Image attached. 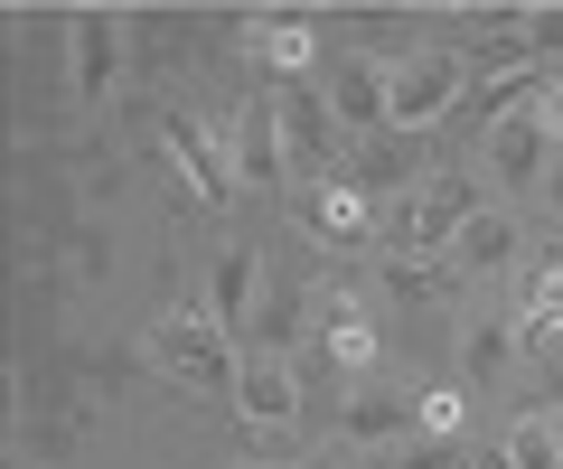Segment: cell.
<instances>
[{
	"label": "cell",
	"mask_w": 563,
	"mask_h": 469,
	"mask_svg": "<svg viewBox=\"0 0 563 469\" xmlns=\"http://www.w3.org/2000/svg\"><path fill=\"white\" fill-rule=\"evenodd\" d=\"M113 66H122V20L113 10H85L66 29V76H76V103H103L113 94Z\"/></svg>",
	"instance_id": "cell-15"
},
{
	"label": "cell",
	"mask_w": 563,
	"mask_h": 469,
	"mask_svg": "<svg viewBox=\"0 0 563 469\" xmlns=\"http://www.w3.org/2000/svg\"><path fill=\"white\" fill-rule=\"evenodd\" d=\"M461 291L451 254H376V301L385 310H442Z\"/></svg>",
	"instance_id": "cell-14"
},
{
	"label": "cell",
	"mask_w": 563,
	"mask_h": 469,
	"mask_svg": "<svg viewBox=\"0 0 563 469\" xmlns=\"http://www.w3.org/2000/svg\"><path fill=\"white\" fill-rule=\"evenodd\" d=\"M404 432H413V386H395V376H366L339 404V450H385Z\"/></svg>",
	"instance_id": "cell-11"
},
{
	"label": "cell",
	"mask_w": 563,
	"mask_h": 469,
	"mask_svg": "<svg viewBox=\"0 0 563 469\" xmlns=\"http://www.w3.org/2000/svg\"><path fill=\"white\" fill-rule=\"evenodd\" d=\"M310 469H366V460H357V450H339V442H329V450H320Z\"/></svg>",
	"instance_id": "cell-28"
},
{
	"label": "cell",
	"mask_w": 563,
	"mask_h": 469,
	"mask_svg": "<svg viewBox=\"0 0 563 469\" xmlns=\"http://www.w3.org/2000/svg\"><path fill=\"white\" fill-rule=\"evenodd\" d=\"M366 469H470L461 460V442H422V432H404V442H385V450H357Z\"/></svg>",
	"instance_id": "cell-23"
},
{
	"label": "cell",
	"mask_w": 563,
	"mask_h": 469,
	"mask_svg": "<svg viewBox=\"0 0 563 469\" xmlns=\"http://www.w3.org/2000/svg\"><path fill=\"white\" fill-rule=\"evenodd\" d=\"M339 179L357 188L366 206H395V198H413L422 179H432V160H422V132H376V142H357L339 160Z\"/></svg>",
	"instance_id": "cell-8"
},
{
	"label": "cell",
	"mask_w": 563,
	"mask_h": 469,
	"mask_svg": "<svg viewBox=\"0 0 563 469\" xmlns=\"http://www.w3.org/2000/svg\"><path fill=\"white\" fill-rule=\"evenodd\" d=\"M291 225H301L310 245H376V206H366L347 179H310V188H291Z\"/></svg>",
	"instance_id": "cell-10"
},
{
	"label": "cell",
	"mask_w": 563,
	"mask_h": 469,
	"mask_svg": "<svg viewBox=\"0 0 563 469\" xmlns=\"http://www.w3.org/2000/svg\"><path fill=\"white\" fill-rule=\"evenodd\" d=\"M526 57H563V10H526Z\"/></svg>",
	"instance_id": "cell-25"
},
{
	"label": "cell",
	"mask_w": 563,
	"mask_h": 469,
	"mask_svg": "<svg viewBox=\"0 0 563 469\" xmlns=\"http://www.w3.org/2000/svg\"><path fill=\"white\" fill-rule=\"evenodd\" d=\"M413 432L422 442H461V386H413Z\"/></svg>",
	"instance_id": "cell-24"
},
{
	"label": "cell",
	"mask_w": 563,
	"mask_h": 469,
	"mask_svg": "<svg viewBox=\"0 0 563 469\" xmlns=\"http://www.w3.org/2000/svg\"><path fill=\"white\" fill-rule=\"evenodd\" d=\"M235 413H244L254 432H291V423H301V367H291V357H244Z\"/></svg>",
	"instance_id": "cell-12"
},
{
	"label": "cell",
	"mask_w": 563,
	"mask_h": 469,
	"mask_svg": "<svg viewBox=\"0 0 563 469\" xmlns=\"http://www.w3.org/2000/svg\"><path fill=\"white\" fill-rule=\"evenodd\" d=\"M385 76H395L385 57H339V66L320 76V94H329V123H339V142H347V150H357V142H376V132H395Z\"/></svg>",
	"instance_id": "cell-6"
},
{
	"label": "cell",
	"mask_w": 563,
	"mask_h": 469,
	"mask_svg": "<svg viewBox=\"0 0 563 469\" xmlns=\"http://www.w3.org/2000/svg\"><path fill=\"white\" fill-rule=\"evenodd\" d=\"M536 206H544V225L563 235V150H554V169H544V188H536Z\"/></svg>",
	"instance_id": "cell-26"
},
{
	"label": "cell",
	"mask_w": 563,
	"mask_h": 469,
	"mask_svg": "<svg viewBox=\"0 0 563 469\" xmlns=\"http://www.w3.org/2000/svg\"><path fill=\"white\" fill-rule=\"evenodd\" d=\"M273 113H282V150H291V179H339V123H329V94H320V76H291V85H273Z\"/></svg>",
	"instance_id": "cell-5"
},
{
	"label": "cell",
	"mask_w": 563,
	"mask_h": 469,
	"mask_svg": "<svg viewBox=\"0 0 563 469\" xmlns=\"http://www.w3.org/2000/svg\"><path fill=\"white\" fill-rule=\"evenodd\" d=\"M526 347H563V264L536 272V291H526V320H517Z\"/></svg>",
	"instance_id": "cell-22"
},
{
	"label": "cell",
	"mask_w": 563,
	"mask_h": 469,
	"mask_svg": "<svg viewBox=\"0 0 563 469\" xmlns=\"http://www.w3.org/2000/svg\"><path fill=\"white\" fill-rule=\"evenodd\" d=\"M517 357H526L517 320H470V328H461V386H498Z\"/></svg>",
	"instance_id": "cell-19"
},
{
	"label": "cell",
	"mask_w": 563,
	"mask_h": 469,
	"mask_svg": "<svg viewBox=\"0 0 563 469\" xmlns=\"http://www.w3.org/2000/svg\"><path fill=\"white\" fill-rule=\"evenodd\" d=\"M161 142H169V160L188 169V188H198L207 206H225V198H235V150H217L198 123H188V113H169V123H161Z\"/></svg>",
	"instance_id": "cell-16"
},
{
	"label": "cell",
	"mask_w": 563,
	"mask_h": 469,
	"mask_svg": "<svg viewBox=\"0 0 563 469\" xmlns=\"http://www.w3.org/2000/svg\"><path fill=\"white\" fill-rule=\"evenodd\" d=\"M488 206L479 169H432V179L413 188V198H395L376 216V254H451L461 245V225Z\"/></svg>",
	"instance_id": "cell-2"
},
{
	"label": "cell",
	"mask_w": 563,
	"mask_h": 469,
	"mask_svg": "<svg viewBox=\"0 0 563 469\" xmlns=\"http://www.w3.org/2000/svg\"><path fill=\"white\" fill-rule=\"evenodd\" d=\"M235 179H244V188H282V179H291V150H282V113H273V94H254V103H244V132H235Z\"/></svg>",
	"instance_id": "cell-17"
},
{
	"label": "cell",
	"mask_w": 563,
	"mask_h": 469,
	"mask_svg": "<svg viewBox=\"0 0 563 469\" xmlns=\"http://www.w3.org/2000/svg\"><path fill=\"white\" fill-rule=\"evenodd\" d=\"M470 469H517V460H507V450H488V460H470Z\"/></svg>",
	"instance_id": "cell-29"
},
{
	"label": "cell",
	"mask_w": 563,
	"mask_h": 469,
	"mask_svg": "<svg viewBox=\"0 0 563 469\" xmlns=\"http://www.w3.org/2000/svg\"><path fill=\"white\" fill-rule=\"evenodd\" d=\"M461 94H470V57L461 47H413V57H395V76H385L395 132H432Z\"/></svg>",
	"instance_id": "cell-3"
},
{
	"label": "cell",
	"mask_w": 563,
	"mask_h": 469,
	"mask_svg": "<svg viewBox=\"0 0 563 469\" xmlns=\"http://www.w3.org/2000/svg\"><path fill=\"white\" fill-rule=\"evenodd\" d=\"M498 450H507L517 469H563V413H554V404H526L517 423H507Z\"/></svg>",
	"instance_id": "cell-20"
},
{
	"label": "cell",
	"mask_w": 563,
	"mask_h": 469,
	"mask_svg": "<svg viewBox=\"0 0 563 469\" xmlns=\"http://www.w3.org/2000/svg\"><path fill=\"white\" fill-rule=\"evenodd\" d=\"M517 245H526L517 206H498V198H488L479 216L461 225V245H451V272H461V282H498V272L517 264Z\"/></svg>",
	"instance_id": "cell-13"
},
{
	"label": "cell",
	"mask_w": 563,
	"mask_h": 469,
	"mask_svg": "<svg viewBox=\"0 0 563 469\" xmlns=\"http://www.w3.org/2000/svg\"><path fill=\"white\" fill-rule=\"evenodd\" d=\"M151 367H161L169 386H188V394H225V404H235L244 347H235V328H225L207 301H179V310L151 320Z\"/></svg>",
	"instance_id": "cell-1"
},
{
	"label": "cell",
	"mask_w": 563,
	"mask_h": 469,
	"mask_svg": "<svg viewBox=\"0 0 563 469\" xmlns=\"http://www.w3.org/2000/svg\"><path fill=\"white\" fill-rule=\"evenodd\" d=\"M544 169H554V132H544L536 113H517V123H488V132H479V188H488L498 206L536 198Z\"/></svg>",
	"instance_id": "cell-4"
},
{
	"label": "cell",
	"mask_w": 563,
	"mask_h": 469,
	"mask_svg": "<svg viewBox=\"0 0 563 469\" xmlns=\"http://www.w3.org/2000/svg\"><path fill=\"white\" fill-rule=\"evenodd\" d=\"M310 338H320V367L339 376V386H366V376H376V301H366V291H320V328H310Z\"/></svg>",
	"instance_id": "cell-7"
},
{
	"label": "cell",
	"mask_w": 563,
	"mask_h": 469,
	"mask_svg": "<svg viewBox=\"0 0 563 469\" xmlns=\"http://www.w3.org/2000/svg\"><path fill=\"white\" fill-rule=\"evenodd\" d=\"M310 328H320V291H301V282H263V301H254V320L235 328V347H244V357H301Z\"/></svg>",
	"instance_id": "cell-9"
},
{
	"label": "cell",
	"mask_w": 563,
	"mask_h": 469,
	"mask_svg": "<svg viewBox=\"0 0 563 469\" xmlns=\"http://www.w3.org/2000/svg\"><path fill=\"white\" fill-rule=\"evenodd\" d=\"M310 20H263L254 29V66H273V85H291V76H310Z\"/></svg>",
	"instance_id": "cell-21"
},
{
	"label": "cell",
	"mask_w": 563,
	"mask_h": 469,
	"mask_svg": "<svg viewBox=\"0 0 563 469\" xmlns=\"http://www.w3.org/2000/svg\"><path fill=\"white\" fill-rule=\"evenodd\" d=\"M536 123L554 132V150H563V76H554V85H544V94H536Z\"/></svg>",
	"instance_id": "cell-27"
},
{
	"label": "cell",
	"mask_w": 563,
	"mask_h": 469,
	"mask_svg": "<svg viewBox=\"0 0 563 469\" xmlns=\"http://www.w3.org/2000/svg\"><path fill=\"white\" fill-rule=\"evenodd\" d=\"M254 301H263V264H254V245H225L217 272H207V310H217L225 328H244V320H254Z\"/></svg>",
	"instance_id": "cell-18"
}]
</instances>
